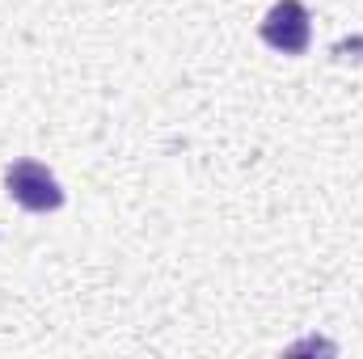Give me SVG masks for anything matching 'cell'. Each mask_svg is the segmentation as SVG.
Segmentation results:
<instances>
[{
  "label": "cell",
  "instance_id": "6da1fadb",
  "mask_svg": "<svg viewBox=\"0 0 363 359\" xmlns=\"http://www.w3.org/2000/svg\"><path fill=\"white\" fill-rule=\"evenodd\" d=\"M4 194H9L17 207L34 211V216H43V211H60V207L68 203V194H64L60 178H55L43 161H30V157L4 165Z\"/></svg>",
  "mask_w": 363,
  "mask_h": 359
},
{
  "label": "cell",
  "instance_id": "7a4b0ae2",
  "mask_svg": "<svg viewBox=\"0 0 363 359\" xmlns=\"http://www.w3.org/2000/svg\"><path fill=\"white\" fill-rule=\"evenodd\" d=\"M258 34L279 55H304L313 43V17H308L304 0H274L258 26Z\"/></svg>",
  "mask_w": 363,
  "mask_h": 359
}]
</instances>
